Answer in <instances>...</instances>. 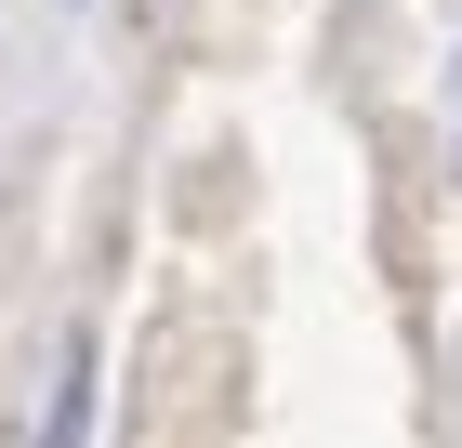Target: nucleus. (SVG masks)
I'll use <instances>...</instances> for the list:
<instances>
[{
    "label": "nucleus",
    "instance_id": "f257e3e1",
    "mask_svg": "<svg viewBox=\"0 0 462 448\" xmlns=\"http://www.w3.org/2000/svg\"><path fill=\"white\" fill-rule=\"evenodd\" d=\"M40 448H93V330H67L53 396H40Z\"/></svg>",
    "mask_w": 462,
    "mask_h": 448
}]
</instances>
